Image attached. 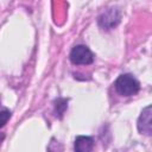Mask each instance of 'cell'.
<instances>
[{"label": "cell", "mask_w": 152, "mask_h": 152, "mask_svg": "<svg viewBox=\"0 0 152 152\" xmlns=\"http://www.w3.org/2000/svg\"><path fill=\"white\" fill-rule=\"evenodd\" d=\"M151 106H147L145 109H142L139 120H138V129L140 133L151 135L152 133V120H151Z\"/></svg>", "instance_id": "3"}, {"label": "cell", "mask_w": 152, "mask_h": 152, "mask_svg": "<svg viewBox=\"0 0 152 152\" xmlns=\"http://www.w3.org/2000/svg\"><path fill=\"white\" fill-rule=\"evenodd\" d=\"M120 20V13L116 11V8H110L108 12L103 13L100 17V25L107 28H110L113 26H115Z\"/></svg>", "instance_id": "4"}, {"label": "cell", "mask_w": 152, "mask_h": 152, "mask_svg": "<svg viewBox=\"0 0 152 152\" xmlns=\"http://www.w3.org/2000/svg\"><path fill=\"white\" fill-rule=\"evenodd\" d=\"M114 87H115L116 91L120 95H122V96H133L139 91L140 83L133 75L122 74L116 78V81L114 83Z\"/></svg>", "instance_id": "1"}, {"label": "cell", "mask_w": 152, "mask_h": 152, "mask_svg": "<svg viewBox=\"0 0 152 152\" xmlns=\"http://www.w3.org/2000/svg\"><path fill=\"white\" fill-rule=\"evenodd\" d=\"M11 118V112L8 109H4V110H0V128L4 127L7 121L10 120Z\"/></svg>", "instance_id": "6"}, {"label": "cell", "mask_w": 152, "mask_h": 152, "mask_svg": "<svg viewBox=\"0 0 152 152\" xmlns=\"http://www.w3.org/2000/svg\"><path fill=\"white\" fill-rule=\"evenodd\" d=\"M94 147V139L87 135H78L75 139V152H90Z\"/></svg>", "instance_id": "5"}, {"label": "cell", "mask_w": 152, "mask_h": 152, "mask_svg": "<svg viewBox=\"0 0 152 152\" xmlns=\"http://www.w3.org/2000/svg\"><path fill=\"white\" fill-rule=\"evenodd\" d=\"M70 61L76 65H88L94 62V55L86 45H76L70 52Z\"/></svg>", "instance_id": "2"}]
</instances>
